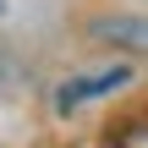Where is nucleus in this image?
<instances>
[{
	"label": "nucleus",
	"mask_w": 148,
	"mask_h": 148,
	"mask_svg": "<svg viewBox=\"0 0 148 148\" xmlns=\"http://www.w3.org/2000/svg\"><path fill=\"white\" fill-rule=\"evenodd\" d=\"M0 16H5V0H0Z\"/></svg>",
	"instance_id": "obj_5"
},
{
	"label": "nucleus",
	"mask_w": 148,
	"mask_h": 148,
	"mask_svg": "<svg viewBox=\"0 0 148 148\" xmlns=\"http://www.w3.org/2000/svg\"><path fill=\"white\" fill-rule=\"evenodd\" d=\"M5 88H11V60L0 55V93H5Z\"/></svg>",
	"instance_id": "obj_4"
},
{
	"label": "nucleus",
	"mask_w": 148,
	"mask_h": 148,
	"mask_svg": "<svg viewBox=\"0 0 148 148\" xmlns=\"http://www.w3.org/2000/svg\"><path fill=\"white\" fill-rule=\"evenodd\" d=\"M88 33L99 44H121V49H143L148 55V16H132V11H110V16H93Z\"/></svg>",
	"instance_id": "obj_2"
},
{
	"label": "nucleus",
	"mask_w": 148,
	"mask_h": 148,
	"mask_svg": "<svg viewBox=\"0 0 148 148\" xmlns=\"http://www.w3.org/2000/svg\"><path fill=\"white\" fill-rule=\"evenodd\" d=\"M121 82H132V66H104V71L71 77V82L55 93V104H60V110H77V104H88V99H104V93H115Z\"/></svg>",
	"instance_id": "obj_1"
},
{
	"label": "nucleus",
	"mask_w": 148,
	"mask_h": 148,
	"mask_svg": "<svg viewBox=\"0 0 148 148\" xmlns=\"http://www.w3.org/2000/svg\"><path fill=\"white\" fill-rule=\"evenodd\" d=\"M104 148H148V121H121Z\"/></svg>",
	"instance_id": "obj_3"
}]
</instances>
